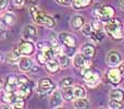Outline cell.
<instances>
[{
  "label": "cell",
  "mask_w": 124,
  "mask_h": 109,
  "mask_svg": "<svg viewBox=\"0 0 124 109\" xmlns=\"http://www.w3.org/2000/svg\"><path fill=\"white\" fill-rule=\"evenodd\" d=\"M119 70H120L121 74L124 76V62H121V63L119 64Z\"/></svg>",
  "instance_id": "obj_37"
},
{
  "label": "cell",
  "mask_w": 124,
  "mask_h": 109,
  "mask_svg": "<svg viewBox=\"0 0 124 109\" xmlns=\"http://www.w3.org/2000/svg\"><path fill=\"white\" fill-rule=\"evenodd\" d=\"M92 2V0H72V6L75 10H81L82 8H85Z\"/></svg>",
  "instance_id": "obj_20"
},
{
  "label": "cell",
  "mask_w": 124,
  "mask_h": 109,
  "mask_svg": "<svg viewBox=\"0 0 124 109\" xmlns=\"http://www.w3.org/2000/svg\"><path fill=\"white\" fill-rule=\"evenodd\" d=\"M73 83V80L71 77H64L60 81V86L61 87H64V86H69V85H72Z\"/></svg>",
  "instance_id": "obj_31"
},
{
  "label": "cell",
  "mask_w": 124,
  "mask_h": 109,
  "mask_svg": "<svg viewBox=\"0 0 124 109\" xmlns=\"http://www.w3.org/2000/svg\"><path fill=\"white\" fill-rule=\"evenodd\" d=\"M3 30H4V24H3V22L0 20V32H2Z\"/></svg>",
  "instance_id": "obj_39"
},
{
  "label": "cell",
  "mask_w": 124,
  "mask_h": 109,
  "mask_svg": "<svg viewBox=\"0 0 124 109\" xmlns=\"http://www.w3.org/2000/svg\"><path fill=\"white\" fill-rule=\"evenodd\" d=\"M46 67H47V71H48V72H51V73L57 72V71H59L61 69V66H60L59 60H56L54 58L50 59L49 61L46 63Z\"/></svg>",
  "instance_id": "obj_17"
},
{
  "label": "cell",
  "mask_w": 124,
  "mask_h": 109,
  "mask_svg": "<svg viewBox=\"0 0 124 109\" xmlns=\"http://www.w3.org/2000/svg\"><path fill=\"white\" fill-rule=\"evenodd\" d=\"M108 79L112 84H119L122 80V74L119 69H112L108 72Z\"/></svg>",
  "instance_id": "obj_13"
},
{
  "label": "cell",
  "mask_w": 124,
  "mask_h": 109,
  "mask_svg": "<svg viewBox=\"0 0 124 109\" xmlns=\"http://www.w3.org/2000/svg\"><path fill=\"white\" fill-rule=\"evenodd\" d=\"M110 98L114 99V101H122L124 98V92L122 90H120V88H114L110 93Z\"/></svg>",
  "instance_id": "obj_19"
},
{
  "label": "cell",
  "mask_w": 124,
  "mask_h": 109,
  "mask_svg": "<svg viewBox=\"0 0 124 109\" xmlns=\"http://www.w3.org/2000/svg\"><path fill=\"white\" fill-rule=\"evenodd\" d=\"M17 64H19V68L22 72H28L33 68V66H34L33 61L28 57H21L19 62H17Z\"/></svg>",
  "instance_id": "obj_12"
},
{
  "label": "cell",
  "mask_w": 124,
  "mask_h": 109,
  "mask_svg": "<svg viewBox=\"0 0 124 109\" xmlns=\"http://www.w3.org/2000/svg\"><path fill=\"white\" fill-rule=\"evenodd\" d=\"M25 3V0H13V6L17 9H21Z\"/></svg>",
  "instance_id": "obj_33"
},
{
  "label": "cell",
  "mask_w": 124,
  "mask_h": 109,
  "mask_svg": "<svg viewBox=\"0 0 124 109\" xmlns=\"http://www.w3.org/2000/svg\"><path fill=\"white\" fill-rule=\"evenodd\" d=\"M63 90H62V97H63V99H65V101H72L73 98H74V87H72L71 85L69 86H64V87H62Z\"/></svg>",
  "instance_id": "obj_18"
},
{
  "label": "cell",
  "mask_w": 124,
  "mask_h": 109,
  "mask_svg": "<svg viewBox=\"0 0 124 109\" xmlns=\"http://www.w3.org/2000/svg\"><path fill=\"white\" fill-rule=\"evenodd\" d=\"M105 31L108 35H110L111 37H113L114 39L122 38V23L120 20L112 17L109 21H107L105 25Z\"/></svg>",
  "instance_id": "obj_2"
},
{
  "label": "cell",
  "mask_w": 124,
  "mask_h": 109,
  "mask_svg": "<svg viewBox=\"0 0 124 109\" xmlns=\"http://www.w3.org/2000/svg\"><path fill=\"white\" fill-rule=\"evenodd\" d=\"M36 36H37V30L35 26L31 25V24H27V25H25L23 27V30H22V37H23L25 41L34 42Z\"/></svg>",
  "instance_id": "obj_7"
},
{
  "label": "cell",
  "mask_w": 124,
  "mask_h": 109,
  "mask_svg": "<svg viewBox=\"0 0 124 109\" xmlns=\"http://www.w3.org/2000/svg\"><path fill=\"white\" fill-rule=\"evenodd\" d=\"M19 49L21 51L22 55L24 56H30L34 52V45L32 44V42L28 41H23L20 43L19 45Z\"/></svg>",
  "instance_id": "obj_11"
},
{
  "label": "cell",
  "mask_w": 124,
  "mask_h": 109,
  "mask_svg": "<svg viewBox=\"0 0 124 109\" xmlns=\"http://www.w3.org/2000/svg\"><path fill=\"white\" fill-rule=\"evenodd\" d=\"M109 106H110V108L118 109V108H121V107H122V104H121V101H114V99H111V101H110Z\"/></svg>",
  "instance_id": "obj_32"
},
{
  "label": "cell",
  "mask_w": 124,
  "mask_h": 109,
  "mask_svg": "<svg viewBox=\"0 0 124 109\" xmlns=\"http://www.w3.org/2000/svg\"><path fill=\"white\" fill-rule=\"evenodd\" d=\"M4 88V86H3V82L1 81V80H0V91H2Z\"/></svg>",
  "instance_id": "obj_40"
},
{
  "label": "cell",
  "mask_w": 124,
  "mask_h": 109,
  "mask_svg": "<svg viewBox=\"0 0 124 109\" xmlns=\"http://www.w3.org/2000/svg\"><path fill=\"white\" fill-rule=\"evenodd\" d=\"M8 3H9V0H0V9L7 8Z\"/></svg>",
  "instance_id": "obj_36"
},
{
  "label": "cell",
  "mask_w": 124,
  "mask_h": 109,
  "mask_svg": "<svg viewBox=\"0 0 124 109\" xmlns=\"http://www.w3.org/2000/svg\"><path fill=\"white\" fill-rule=\"evenodd\" d=\"M30 14L32 15L33 20L36 22L37 24H40V25H44L48 28H54V25H56V22L52 19L50 15L46 14L44 12H40L39 9L35 6H31L30 7Z\"/></svg>",
  "instance_id": "obj_1"
},
{
  "label": "cell",
  "mask_w": 124,
  "mask_h": 109,
  "mask_svg": "<svg viewBox=\"0 0 124 109\" xmlns=\"http://www.w3.org/2000/svg\"><path fill=\"white\" fill-rule=\"evenodd\" d=\"M17 81H19V86L30 85V80H28V77L25 76V75H21V76H19Z\"/></svg>",
  "instance_id": "obj_30"
},
{
  "label": "cell",
  "mask_w": 124,
  "mask_h": 109,
  "mask_svg": "<svg viewBox=\"0 0 124 109\" xmlns=\"http://www.w3.org/2000/svg\"><path fill=\"white\" fill-rule=\"evenodd\" d=\"M54 83L50 79H47V77H44V79H40L38 81V84H37V91H38L39 94H47V93L51 92L54 90Z\"/></svg>",
  "instance_id": "obj_5"
},
{
  "label": "cell",
  "mask_w": 124,
  "mask_h": 109,
  "mask_svg": "<svg viewBox=\"0 0 124 109\" xmlns=\"http://www.w3.org/2000/svg\"><path fill=\"white\" fill-rule=\"evenodd\" d=\"M86 91L84 90V87L77 85L74 87V98H79V97H85Z\"/></svg>",
  "instance_id": "obj_26"
},
{
  "label": "cell",
  "mask_w": 124,
  "mask_h": 109,
  "mask_svg": "<svg viewBox=\"0 0 124 109\" xmlns=\"http://www.w3.org/2000/svg\"><path fill=\"white\" fill-rule=\"evenodd\" d=\"M58 3L62 4V6H69V4L72 2V0H56Z\"/></svg>",
  "instance_id": "obj_35"
},
{
  "label": "cell",
  "mask_w": 124,
  "mask_h": 109,
  "mask_svg": "<svg viewBox=\"0 0 124 109\" xmlns=\"http://www.w3.org/2000/svg\"><path fill=\"white\" fill-rule=\"evenodd\" d=\"M3 20H4L7 25H12V24L15 22V15L13 14L12 12H7L3 17Z\"/></svg>",
  "instance_id": "obj_27"
},
{
  "label": "cell",
  "mask_w": 124,
  "mask_h": 109,
  "mask_svg": "<svg viewBox=\"0 0 124 109\" xmlns=\"http://www.w3.org/2000/svg\"><path fill=\"white\" fill-rule=\"evenodd\" d=\"M114 9L111 6H102L96 11L97 17H98L100 21H109L110 19L114 17Z\"/></svg>",
  "instance_id": "obj_4"
},
{
  "label": "cell",
  "mask_w": 124,
  "mask_h": 109,
  "mask_svg": "<svg viewBox=\"0 0 124 109\" xmlns=\"http://www.w3.org/2000/svg\"><path fill=\"white\" fill-rule=\"evenodd\" d=\"M81 32L84 36L86 37H90L93 34V27H92V24H84L81 28Z\"/></svg>",
  "instance_id": "obj_24"
},
{
  "label": "cell",
  "mask_w": 124,
  "mask_h": 109,
  "mask_svg": "<svg viewBox=\"0 0 124 109\" xmlns=\"http://www.w3.org/2000/svg\"><path fill=\"white\" fill-rule=\"evenodd\" d=\"M81 52L85 56V57L93 58L96 55V48H95V46H93L92 44H85V45L82 46Z\"/></svg>",
  "instance_id": "obj_15"
},
{
  "label": "cell",
  "mask_w": 124,
  "mask_h": 109,
  "mask_svg": "<svg viewBox=\"0 0 124 109\" xmlns=\"http://www.w3.org/2000/svg\"><path fill=\"white\" fill-rule=\"evenodd\" d=\"M84 24H85V20H84V17L82 15H74L72 17V20H71V26L75 31L81 30Z\"/></svg>",
  "instance_id": "obj_16"
},
{
  "label": "cell",
  "mask_w": 124,
  "mask_h": 109,
  "mask_svg": "<svg viewBox=\"0 0 124 109\" xmlns=\"http://www.w3.org/2000/svg\"><path fill=\"white\" fill-rule=\"evenodd\" d=\"M59 41L66 47H75L76 46V39L73 35L69 33H60L59 34Z\"/></svg>",
  "instance_id": "obj_9"
},
{
  "label": "cell",
  "mask_w": 124,
  "mask_h": 109,
  "mask_svg": "<svg viewBox=\"0 0 124 109\" xmlns=\"http://www.w3.org/2000/svg\"><path fill=\"white\" fill-rule=\"evenodd\" d=\"M106 61H107V64L110 67H116L122 62V58H121V55L119 54L116 50H111V51L108 52L107 57H106Z\"/></svg>",
  "instance_id": "obj_8"
},
{
  "label": "cell",
  "mask_w": 124,
  "mask_h": 109,
  "mask_svg": "<svg viewBox=\"0 0 124 109\" xmlns=\"http://www.w3.org/2000/svg\"><path fill=\"white\" fill-rule=\"evenodd\" d=\"M118 6H119V8H120L121 10L124 11V0H119Z\"/></svg>",
  "instance_id": "obj_38"
},
{
  "label": "cell",
  "mask_w": 124,
  "mask_h": 109,
  "mask_svg": "<svg viewBox=\"0 0 124 109\" xmlns=\"http://www.w3.org/2000/svg\"><path fill=\"white\" fill-rule=\"evenodd\" d=\"M62 93L60 92V91L56 90L54 93H52L51 97H50V106L54 108L56 107H59V106L62 104Z\"/></svg>",
  "instance_id": "obj_14"
},
{
  "label": "cell",
  "mask_w": 124,
  "mask_h": 109,
  "mask_svg": "<svg viewBox=\"0 0 124 109\" xmlns=\"http://www.w3.org/2000/svg\"><path fill=\"white\" fill-rule=\"evenodd\" d=\"M19 77L14 74H11L8 76L6 82V86H4V91L6 92H14L16 90V87L19 86V81H17Z\"/></svg>",
  "instance_id": "obj_10"
},
{
  "label": "cell",
  "mask_w": 124,
  "mask_h": 109,
  "mask_svg": "<svg viewBox=\"0 0 124 109\" xmlns=\"http://www.w3.org/2000/svg\"><path fill=\"white\" fill-rule=\"evenodd\" d=\"M37 60H38V63L39 64H46L50 59L48 58V56L45 54V51L40 50V51H39V54L37 55Z\"/></svg>",
  "instance_id": "obj_28"
},
{
  "label": "cell",
  "mask_w": 124,
  "mask_h": 109,
  "mask_svg": "<svg viewBox=\"0 0 124 109\" xmlns=\"http://www.w3.org/2000/svg\"><path fill=\"white\" fill-rule=\"evenodd\" d=\"M73 63H74V66L76 68L81 69V70H83V69H89L90 66H92V62L89 61V58L85 57L82 52L74 56Z\"/></svg>",
  "instance_id": "obj_6"
},
{
  "label": "cell",
  "mask_w": 124,
  "mask_h": 109,
  "mask_svg": "<svg viewBox=\"0 0 124 109\" xmlns=\"http://www.w3.org/2000/svg\"><path fill=\"white\" fill-rule=\"evenodd\" d=\"M49 46H50V45L47 43V42H39V43L37 44V47H38L40 50L46 49V48H48V47H49Z\"/></svg>",
  "instance_id": "obj_34"
},
{
  "label": "cell",
  "mask_w": 124,
  "mask_h": 109,
  "mask_svg": "<svg viewBox=\"0 0 124 109\" xmlns=\"http://www.w3.org/2000/svg\"><path fill=\"white\" fill-rule=\"evenodd\" d=\"M92 27H93V31H95V32L102 31V24H101V21L100 20H95V21H93Z\"/></svg>",
  "instance_id": "obj_29"
},
{
  "label": "cell",
  "mask_w": 124,
  "mask_h": 109,
  "mask_svg": "<svg viewBox=\"0 0 124 109\" xmlns=\"http://www.w3.org/2000/svg\"><path fill=\"white\" fill-rule=\"evenodd\" d=\"M82 75L84 77V81L86 82L89 87H96L99 84V75L97 72L90 70V69H83L82 70Z\"/></svg>",
  "instance_id": "obj_3"
},
{
  "label": "cell",
  "mask_w": 124,
  "mask_h": 109,
  "mask_svg": "<svg viewBox=\"0 0 124 109\" xmlns=\"http://www.w3.org/2000/svg\"><path fill=\"white\" fill-rule=\"evenodd\" d=\"M75 108H79V109H84L88 107V101L85 99V97H79V98H75L74 103H73Z\"/></svg>",
  "instance_id": "obj_21"
},
{
  "label": "cell",
  "mask_w": 124,
  "mask_h": 109,
  "mask_svg": "<svg viewBox=\"0 0 124 109\" xmlns=\"http://www.w3.org/2000/svg\"><path fill=\"white\" fill-rule=\"evenodd\" d=\"M0 60H1V55H0Z\"/></svg>",
  "instance_id": "obj_41"
},
{
  "label": "cell",
  "mask_w": 124,
  "mask_h": 109,
  "mask_svg": "<svg viewBox=\"0 0 124 109\" xmlns=\"http://www.w3.org/2000/svg\"><path fill=\"white\" fill-rule=\"evenodd\" d=\"M32 88L30 87V85H24V86H19V91H17V95L23 98H27L30 96Z\"/></svg>",
  "instance_id": "obj_22"
},
{
  "label": "cell",
  "mask_w": 124,
  "mask_h": 109,
  "mask_svg": "<svg viewBox=\"0 0 124 109\" xmlns=\"http://www.w3.org/2000/svg\"><path fill=\"white\" fill-rule=\"evenodd\" d=\"M13 108H24L25 107V101H24V98L16 94L15 98L13 99V101L11 103Z\"/></svg>",
  "instance_id": "obj_23"
},
{
  "label": "cell",
  "mask_w": 124,
  "mask_h": 109,
  "mask_svg": "<svg viewBox=\"0 0 124 109\" xmlns=\"http://www.w3.org/2000/svg\"><path fill=\"white\" fill-rule=\"evenodd\" d=\"M59 62H60L61 68L64 69L70 64V58H69V56H66V54H62L59 56Z\"/></svg>",
  "instance_id": "obj_25"
}]
</instances>
